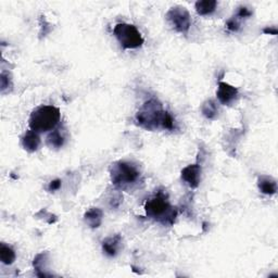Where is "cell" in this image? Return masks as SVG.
I'll list each match as a JSON object with an SVG mask.
<instances>
[{"instance_id": "cell-11", "label": "cell", "mask_w": 278, "mask_h": 278, "mask_svg": "<svg viewBox=\"0 0 278 278\" xmlns=\"http://www.w3.org/2000/svg\"><path fill=\"white\" fill-rule=\"evenodd\" d=\"M121 247V236L120 235H115L113 237H109L104 240L103 243V249L105 254L109 256H115L119 252Z\"/></svg>"}, {"instance_id": "cell-2", "label": "cell", "mask_w": 278, "mask_h": 278, "mask_svg": "<svg viewBox=\"0 0 278 278\" xmlns=\"http://www.w3.org/2000/svg\"><path fill=\"white\" fill-rule=\"evenodd\" d=\"M145 210L147 216L162 224H170V225L174 223L175 217L177 215L176 208L170 205L168 196L161 191L146 202Z\"/></svg>"}, {"instance_id": "cell-10", "label": "cell", "mask_w": 278, "mask_h": 278, "mask_svg": "<svg viewBox=\"0 0 278 278\" xmlns=\"http://www.w3.org/2000/svg\"><path fill=\"white\" fill-rule=\"evenodd\" d=\"M103 211L98 208H92L85 213L84 218L87 225L92 228H97L103 223Z\"/></svg>"}, {"instance_id": "cell-13", "label": "cell", "mask_w": 278, "mask_h": 278, "mask_svg": "<svg viewBox=\"0 0 278 278\" xmlns=\"http://www.w3.org/2000/svg\"><path fill=\"white\" fill-rule=\"evenodd\" d=\"M217 2L215 0H201L196 2V10L198 14L208 15L215 11Z\"/></svg>"}, {"instance_id": "cell-19", "label": "cell", "mask_w": 278, "mask_h": 278, "mask_svg": "<svg viewBox=\"0 0 278 278\" xmlns=\"http://www.w3.org/2000/svg\"><path fill=\"white\" fill-rule=\"evenodd\" d=\"M60 187H61V180L60 179H55L49 184L48 189H49V191H56L58 189H60Z\"/></svg>"}, {"instance_id": "cell-17", "label": "cell", "mask_w": 278, "mask_h": 278, "mask_svg": "<svg viewBox=\"0 0 278 278\" xmlns=\"http://www.w3.org/2000/svg\"><path fill=\"white\" fill-rule=\"evenodd\" d=\"M251 15H252V11H251V10H249L247 7H240L238 9L236 17L239 19H243V18H249Z\"/></svg>"}, {"instance_id": "cell-20", "label": "cell", "mask_w": 278, "mask_h": 278, "mask_svg": "<svg viewBox=\"0 0 278 278\" xmlns=\"http://www.w3.org/2000/svg\"><path fill=\"white\" fill-rule=\"evenodd\" d=\"M263 32L265 34H270V35H276L277 34V29L275 26H270V28H266L263 30Z\"/></svg>"}, {"instance_id": "cell-6", "label": "cell", "mask_w": 278, "mask_h": 278, "mask_svg": "<svg viewBox=\"0 0 278 278\" xmlns=\"http://www.w3.org/2000/svg\"><path fill=\"white\" fill-rule=\"evenodd\" d=\"M167 19L179 33H187L191 25L189 12L183 7H175L171 9L167 13Z\"/></svg>"}, {"instance_id": "cell-9", "label": "cell", "mask_w": 278, "mask_h": 278, "mask_svg": "<svg viewBox=\"0 0 278 278\" xmlns=\"http://www.w3.org/2000/svg\"><path fill=\"white\" fill-rule=\"evenodd\" d=\"M22 146L25 150L29 152L36 151L40 146V138L38 134L32 130L26 132L22 138Z\"/></svg>"}, {"instance_id": "cell-12", "label": "cell", "mask_w": 278, "mask_h": 278, "mask_svg": "<svg viewBox=\"0 0 278 278\" xmlns=\"http://www.w3.org/2000/svg\"><path fill=\"white\" fill-rule=\"evenodd\" d=\"M259 189L264 195H274L277 191L276 181L269 176H261L258 180Z\"/></svg>"}, {"instance_id": "cell-18", "label": "cell", "mask_w": 278, "mask_h": 278, "mask_svg": "<svg viewBox=\"0 0 278 278\" xmlns=\"http://www.w3.org/2000/svg\"><path fill=\"white\" fill-rule=\"evenodd\" d=\"M226 26H227V29H228L229 31L237 32V31L239 30V28H240V23H239V21H238L237 19L234 18V19H231V20L228 21Z\"/></svg>"}, {"instance_id": "cell-15", "label": "cell", "mask_w": 278, "mask_h": 278, "mask_svg": "<svg viewBox=\"0 0 278 278\" xmlns=\"http://www.w3.org/2000/svg\"><path fill=\"white\" fill-rule=\"evenodd\" d=\"M0 259H1L3 264H12L15 260V252L9 245L1 243V245H0Z\"/></svg>"}, {"instance_id": "cell-16", "label": "cell", "mask_w": 278, "mask_h": 278, "mask_svg": "<svg viewBox=\"0 0 278 278\" xmlns=\"http://www.w3.org/2000/svg\"><path fill=\"white\" fill-rule=\"evenodd\" d=\"M201 111H202L203 115H205L207 119H208V120L215 119L217 113H218L217 105H216V104L213 100L206 101V103L202 104Z\"/></svg>"}, {"instance_id": "cell-4", "label": "cell", "mask_w": 278, "mask_h": 278, "mask_svg": "<svg viewBox=\"0 0 278 278\" xmlns=\"http://www.w3.org/2000/svg\"><path fill=\"white\" fill-rule=\"evenodd\" d=\"M110 173L112 183L120 189H126L133 186L140 177V171L136 165L126 161H117L112 164Z\"/></svg>"}, {"instance_id": "cell-5", "label": "cell", "mask_w": 278, "mask_h": 278, "mask_svg": "<svg viewBox=\"0 0 278 278\" xmlns=\"http://www.w3.org/2000/svg\"><path fill=\"white\" fill-rule=\"evenodd\" d=\"M113 33L121 46L125 48V49H136V48L141 47L143 44V38L140 32L137 30L136 26L132 24H116Z\"/></svg>"}, {"instance_id": "cell-8", "label": "cell", "mask_w": 278, "mask_h": 278, "mask_svg": "<svg viewBox=\"0 0 278 278\" xmlns=\"http://www.w3.org/2000/svg\"><path fill=\"white\" fill-rule=\"evenodd\" d=\"M217 98L223 104H231L233 101L237 98L238 90L232 85L227 83L220 82L217 89Z\"/></svg>"}, {"instance_id": "cell-3", "label": "cell", "mask_w": 278, "mask_h": 278, "mask_svg": "<svg viewBox=\"0 0 278 278\" xmlns=\"http://www.w3.org/2000/svg\"><path fill=\"white\" fill-rule=\"evenodd\" d=\"M60 110L53 105H41L31 114L29 125L32 131L44 133L52 131L60 122Z\"/></svg>"}, {"instance_id": "cell-7", "label": "cell", "mask_w": 278, "mask_h": 278, "mask_svg": "<svg viewBox=\"0 0 278 278\" xmlns=\"http://www.w3.org/2000/svg\"><path fill=\"white\" fill-rule=\"evenodd\" d=\"M181 178L190 188H197L201 179V168L198 164H191L181 171Z\"/></svg>"}, {"instance_id": "cell-1", "label": "cell", "mask_w": 278, "mask_h": 278, "mask_svg": "<svg viewBox=\"0 0 278 278\" xmlns=\"http://www.w3.org/2000/svg\"><path fill=\"white\" fill-rule=\"evenodd\" d=\"M136 121L141 127L148 131L158 128L172 131L174 128V120L169 112L162 109V104L156 99H151L142 105L136 114Z\"/></svg>"}, {"instance_id": "cell-14", "label": "cell", "mask_w": 278, "mask_h": 278, "mask_svg": "<svg viewBox=\"0 0 278 278\" xmlns=\"http://www.w3.org/2000/svg\"><path fill=\"white\" fill-rule=\"evenodd\" d=\"M64 140H66V137H64L61 130L53 131L47 137L48 146H50L51 148H55V149L61 148L63 146Z\"/></svg>"}]
</instances>
